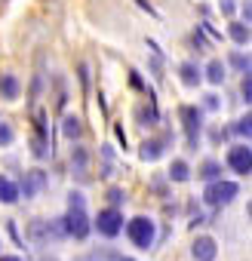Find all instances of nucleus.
I'll return each instance as SVG.
<instances>
[{
  "label": "nucleus",
  "mask_w": 252,
  "mask_h": 261,
  "mask_svg": "<svg viewBox=\"0 0 252 261\" xmlns=\"http://www.w3.org/2000/svg\"><path fill=\"white\" fill-rule=\"evenodd\" d=\"M19 92H22V83H19V77H16V74H4V77H0V98L16 101V98H19Z\"/></svg>",
  "instance_id": "11"
},
{
  "label": "nucleus",
  "mask_w": 252,
  "mask_h": 261,
  "mask_svg": "<svg viewBox=\"0 0 252 261\" xmlns=\"http://www.w3.org/2000/svg\"><path fill=\"white\" fill-rule=\"evenodd\" d=\"M231 62H234V68H237V71H243V74L249 71V56H243V53H234V56H231Z\"/></svg>",
  "instance_id": "22"
},
{
  "label": "nucleus",
  "mask_w": 252,
  "mask_h": 261,
  "mask_svg": "<svg viewBox=\"0 0 252 261\" xmlns=\"http://www.w3.org/2000/svg\"><path fill=\"white\" fill-rule=\"evenodd\" d=\"M228 166L237 172V175H249L252 172V151H249V142L246 145H234L228 151Z\"/></svg>",
  "instance_id": "5"
},
{
  "label": "nucleus",
  "mask_w": 252,
  "mask_h": 261,
  "mask_svg": "<svg viewBox=\"0 0 252 261\" xmlns=\"http://www.w3.org/2000/svg\"><path fill=\"white\" fill-rule=\"evenodd\" d=\"M126 237L133 240L136 249H151L154 246V237H157V227H154L151 218L139 215V218H133L130 224H126Z\"/></svg>",
  "instance_id": "2"
},
{
  "label": "nucleus",
  "mask_w": 252,
  "mask_h": 261,
  "mask_svg": "<svg viewBox=\"0 0 252 261\" xmlns=\"http://www.w3.org/2000/svg\"><path fill=\"white\" fill-rule=\"evenodd\" d=\"M182 120H185V133H188V145H191V148H197V142H200V129H203V114H200L197 108L185 105V108H182Z\"/></svg>",
  "instance_id": "6"
},
{
  "label": "nucleus",
  "mask_w": 252,
  "mask_h": 261,
  "mask_svg": "<svg viewBox=\"0 0 252 261\" xmlns=\"http://www.w3.org/2000/svg\"><path fill=\"white\" fill-rule=\"evenodd\" d=\"M19 200V185L7 175H0V203H16Z\"/></svg>",
  "instance_id": "14"
},
{
  "label": "nucleus",
  "mask_w": 252,
  "mask_h": 261,
  "mask_svg": "<svg viewBox=\"0 0 252 261\" xmlns=\"http://www.w3.org/2000/svg\"><path fill=\"white\" fill-rule=\"evenodd\" d=\"M166 142H169V139H148V142L142 145L139 157H142V160H148V163L160 160V157H163V151H166Z\"/></svg>",
  "instance_id": "10"
},
{
  "label": "nucleus",
  "mask_w": 252,
  "mask_h": 261,
  "mask_svg": "<svg viewBox=\"0 0 252 261\" xmlns=\"http://www.w3.org/2000/svg\"><path fill=\"white\" fill-rule=\"evenodd\" d=\"M206 80H209L212 86H221V83H224V65H221L218 59H212V62L206 65Z\"/></svg>",
  "instance_id": "15"
},
{
  "label": "nucleus",
  "mask_w": 252,
  "mask_h": 261,
  "mask_svg": "<svg viewBox=\"0 0 252 261\" xmlns=\"http://www.w3.org/2000/svg\"><path fill=\"white\" fill-rule=\"evenodd\" d=\"M62 227H65V233L68 237H74V240H86L89 237V230H92V221H89V215H86V200H83V194H71V200H68V215L62 218Z\"/></svg>",
  "instance_id": "1"
},
{
  "label": "nucleus",
  "mask_w": 252,
  "mask_h": 261,
  "mask_svg": "<svg viewBox=\"0 0 252 261\" xmlns=\"http://www.w3.org/2000/svg\"><path fill=\"white\" fill-rule=\"evenodd\" d=\"M62 133H65V139H77L80 136V120L77 117H65L62 120Z\"/></svg>",
  "instance_id": "19"
},
{
  "label": "nucleus",
  "mask_w": 252,
  "mask_h": 261,
  "mask_svg": "<svg viewBox=\"0 0 252 261\" xmlns=\"http://www.w3.org/2000/svg\"><path fill=\"white\" fill-rule=\"evenodd\" d=\"M218 7H221L224 16H234L237 13V0H218Z\"/></svg>",
  "instance_id": "25"
},
{
  "label": "nucleus",
  "mask_w": 252,
  "mask_h": 261,
  "mask_svg": "<svg viewBox=\"0 0 252 261\" xmlns=\"http://www.w3.org/2000/svg\"><path fill=\"white\" fill-rule=\"evenodd\" d=\"M108 200H111L114 206H120V203H126V194H123L120 188H111V191H108Z\"/></svg>",
  "instance_id": "24"
},
{
  "label": "nucleus",
  "mask_w": 252,
  "mask_h": 261,
  "mask_svg": "<svg viewBox=\"0 0 252 261\" xmlns=\"http://www.w3.org/2000/svg\"><path fill=\"white\" fill-rule=\"evenodd\" d=\"M200 178H206V181H215L218 175H221V166L215 163V160H206L203 166H200V172H197Z\"/></svg>",
  "instance_id": "18"
},
{
  "label": "nucleus",
  "mask_w": 252,
  "mask_h": 261,
  "mask_svg": "<svg viewBox=\"0 0 252 261\" xmlns=\"http://www.w3.org/2000/svg\"><path fill=\"white\" fill-rule=\"evenodd\" d=\"M71 172L77 178H86V172H89V154H86V148H74V154H71Z\"/></svg>",
  "instance_id": "12"
},
{
  "label": "nucleus",
  "mask_w": 252,
  "mask_h": 261,
  "mask_svg": "<svg viewBox=\"0 0 252 261\" xmlns=\"http://www.w3.org/2000/svg\"><path fill=\"white\" fill-rule=\"evenodd\" d=\"M34 157L37 160H43V157H49V139H46V117H43V111H37V136H34Z\"/></svg>",
  "instance_id": "9"
},
{
  "label": "nucleus",
  "mask_w": 252,
  "mask_h": 261,
  "mask_svg": "<svg viewBox=\"0 0 252 261\" xmlns=\"http://www.w3.org/2000/svg\"><path fill=\"white\" fill-rule=\"evenodd\" d=\"M228 34H231V40L240 43V46L249 43V25H246V22H234V25L228 28Z\"/></svg>",
  "instance_id": "16"
},
{
  "label": "nucleus",
  "mask_w": 252,
  "mask_h": 261,
  "mask_svg": "<svg viewBox=\"0 0 252 261\" xmlns=\"http://www.w3.org/2000/svg\"><path fill=\"white\" fill-rule=\"evenodd\" d=\"M13 139H16L13 126H10L7 120H0V145H13Z\"/></svg>",
  "instance_id": "21"
},
{
  "label": "nucleus",
  "mask_w": 252,
  "mask_h": 261,
  "mask_svg": "<svg viewBox=\"0 0 252 261\" xmlns=\"http://www.w3.org/2000/svg\"><path fill=\"white\" fill-rule=\"evenodd\" d=\"M191 255H194V261H215L218 246H215L212 237H197L194 246H191Z\"/></svg>",
  "instance_id": "8"
},
{
  "label": "nucleus",
  "mask_w": 252,
  "mask_h": 261,
  "mask_svg": "<svg viewBox=\"0 0 252 261\" xmlns=\"http://www.w3.org/2000/svg\"><path fill=\"white\" fill-rule=\"evenodd\" d=\"M240 89H243V101L249 105V101H252V80H249V71L243 74V83H240Z\"/></svg>",
  "instance_id": "23"
},
{
  "label": "nucleus",
  "mask_w": 252,
  "mask_h": 261,
  "mask_svg": "<svg viewBox=\"0 0 252 261\" xmlns=\"http://www.w3.org/2000/svg\"><path fill=\"white\" fill-rule=\"evenodd\" d=\"M234 133H237L240 139H246V142H249V133H252V117H249V114L237 120V126H234Z\"/></svg>",
  "instance_id": "20"
},
{
  "label": "nucleus",
  "mask_w": 252,
  "mask_h": 261,
  "mask_svg": "<svg viewBox=\"0 0 252 261\" xmlns=\"http://www.w3.org/2000/svg\"><path fill=\"white\" fill-rule=\"evenodd\" d=\"M179 77H182V83H185V86H197V83L203 80V71H200L194 62H185V65L179 68Z\"/></svg>",
  "instance_id": "13"
},
{
  "label": "nucleus",
  "mask_w": 252,
  "mask_h": 261,
  "mask_svg": "<svg viewBox=\"0 0 252 261\" xmlns=\"http://www.w3.org/2000/svg\"><path fill=\"white\" fill-rule=\"evenodd\" d=\"M43 188H46V172H43V169H28V172L22 175V191H25V197H37Z\"/></svg>",
  "instance_id": "7"
},
{
  "label": "nucleus",
  "mask_w": 252,
  "mask_h": 261,
  "mask_svg": "<svg viewBox=\"0 0 252 261\" xmlns=\"http://www.w3.org/2000/svg\"><path fill=\"white\" fill-rule=\"evenodd\" d=\"M95 227H98V233H102V237H117V233L123 230V212H120L117 206L102 209V212H98V218H95Z\"/></svg>",
  "instance_id": "4"
},
{
  "label": "nucleus",
  "mask_w": 252,
  "mask_h": 261,
  "mask_svg": "<svg viewBox=\"0 0 252 261\" xmlns=\"http://www.w3.org/2000/svg\"><path fill=\"white\" fill-rule=\"evenodd\" d=\"M240 194V188L234 185V181H221V178H215V181H209L206 185V191H203V200L209 203V206H228V203H234V197Z\"/></svg>",
  "instance_id": "3"
},
{
  "label": "nucleus",
  "mask_w": 252,
  "mask_h": 261,
  "mask_svg": "<svg viewBox=\"0 0 252 261\" xmlns=\"http://www.w3.org/2000/svg\"><path fill=\"white\" fill-rule=\"evenodd\" d=\"M169 178H172V181H188V178H191L188 163H185V160H172V166H169Z\"/></svg>",
  "instance_id": "17"
},
{
  "label": "nucleus",
  "mask_w": 252,
  "mask_h": 261,
  "mask_svg": "<svg viewBox=\"0 0 252 261\" xmlns=\"http://www.w3.org/2000/svg\"><path fill=\"white\" fill-rule=\"evenodd\" d=\"M206 108L215 111V108H218V98H215V95H206Z\"/></svg>",
  "instance_id": "26"
},
{
  "label": "nucleus",
  "mask_w": 252,
  "mask_h": 261,
  "mask_svg": "<svg viewBox=\"0 0 252 261\" xmlns=\"http://www.w3.org/2000/svg\"><path fill=\"white\" fill-rule=\"evenodd\" d=\"M0 261H22L19 255H0Z\"/></svg>",
  "instance_id": "27"
}]
</instances>
